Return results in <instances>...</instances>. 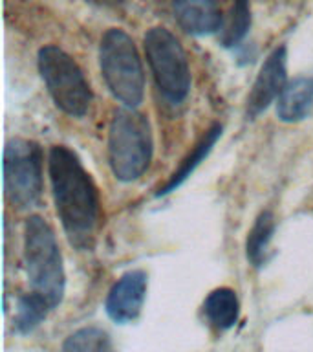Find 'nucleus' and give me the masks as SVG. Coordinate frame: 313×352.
<instances>
[{"instance_id": "obj_15", "label": "nucleus", "mask_w": 313, "mask_h": 352, "mask_svg": "<svg viewBox=\"0 0 313 352\" xmlns=\"http://www.w3.org/2000/svg\"><path fill=\"white\" fill-rule=\"evenodd\" d=\"M62 352H117L108 332L99 327L76 330L62 343Z\"/></svg>"}, {"instance_id": "obj_5", "label": "nucleus", "mask_w": 313, "mask_h": 352, "mask_svg": "<svg viewBox=\"0 0 313 352\" xmlns=\"http://www.w3.org/2000/svg\"><path fill=\"white\" fill-rule=\"evenodd\" d=\"M37 65L57 109L71 118L86 114L92 104V88L76 59L59 46H44Z\"/></svg>"}, {"instance_id": "obj_10", "label": "nucleus", "mask_w": 313, "mask_h": 352, "mask_svg": "<svg viewBox=\"0 0 313 352\" xmlns=\"http://www.w3.org/2000/svg\"><path fill=\"white\" fill-rule=\"evenodd\" d=\"M178 24L191 35H209L222 30L216 0H170Z\"/></svg>"}, {"instance_id": "obj_2", "label": "nucleus", "mask_w": 313, "mask_h": 352, "mask_svg": "<svg viewBox=\"0 0 313 352\" xmlns=\"http://www.w3.org/2000/svg\"><path fill=\"white\" fill-rule=\"evenodd\" d=\"M24 268L32 292L59 307L65 297V266L59 242L43 217H30L24 228Z\"/></svg>"}, {"instance_id": "obj_4", "label": "nucleus", "mask_w": 313, "mask_h": 352, "mask_svg": "<svg viewBox=\"0 0 313 352\" xmlns=\"http://www.w3.org/2000/svg\"><path fill=\"white\" fill-rule=\"evenodd\" d=\"M99 65L106 87L126 109H136L145 96V74L136 44L128 33L112 28L99 46Z\"/></svg>"}, {"instance_id": "obj_13", "label": "nucleus", "mask_w": 313, "mask_h": 352, "mask_svg": "<svg viewBox=\"0 0 313 352\" xmlns=\"http://www.w3.org/2000/svg\"><path fill=\"white\" fill-rule=\"evenodd\" d=\"M203 312L214 329L229 330L240 316V301L236 292L227 286L213 290L203 302Z\"/></svg>"}, {"instance_id": "obj_3", "label": "nucleus", "mask_w": 313, "mask_h": 352, "mask_svg": "<svg viewBox=\"0 0 313 352\" xmlns=\"http://www.w3.org/2000/svg\"><path fill=\"white\" fill-rule=\"evenodd\" d=\"M150 123L134 109L115 110L108 129V162L117 180L134 182L152 160Z\"/></svg>"}, {"instance_id": "obj_16", "label": "nucleus", "mask_w": 313, "mask_h": 352, "mask_svg": "<svg viewBox=\"0 0 313 352\" xmlns=\"http://www.w3.org/2000/svg\"><path fill=\"white\" fill-rule=\"evenodd\" d=\"M49 310H54L43 296H38L35 292H30L26 296H22L16 302V314H15V327L19 332L27 334L32 332L35 327L43 323Z\"/></svg>"}, {"instance_id": "obj_1", "label": "nucleus", "mask_w": 313, "mask_h": 352, "mask_svg": "<svg viewBox=\"0 0 313 352\" xmlns=\"http://www.w3.org/2000/svg\"><path fill=\"white\" fill-rule=\"evenodd\" d=\"M55 209L66 235L76 248L92 246L101 220V200L92 176L71 148L55 145L48 156Z\"/></svg>"}, {"instance_id": "obj_14", "label": "nucleus", "mask_w": 313, "mask_h": 352, "mask_svg": "<svg viewBox=\"0 0 313 352\" xmlns=\"http://www.w3.org/2000/svg\"><path fill=\"white\" fill-rule=\"evenodd\" d=\"M275 233V217L271 211H262L258 214L255 224L247 233L246 241V253L249 263L253 266H262L266 263V253L268 246Z\"/></svg>"}, {"instance_id": "obj_6", "label": "nucleus", "mask_w": 313, "mask_h": 352, "mask_svg": "<svg viewBox=\"0 0 313 352\" xmlns=\"http://www.w3.org/2000/svg\"><path fill=\"white\" fill-rule=\"evenodd\" d=\"M143 46L159 92L170 103H181L191 90V68L180 41L165 28H152Z\"/></svg>"}, {"instance_id": "obj_7", "label": "nucleus", "mask_w": 313, "mask_h": 352, "mask_svg": "<svg viewBox=\"0 0 313 352\" xmlns=\"http://www.w3.org/2000/svg\"><path fill=\"white\" fill-rule=\"evenodd\" d=\"M5 197L16 208H32L43 192V151L37 143L15 138L4 151Z\"/></svg>"}, {"instance_id": "obj_12", "label": "nucleus", "mask_w": 313, "mask_h": 352, "mask_svg": "<svg viewBox=\"0 0 313 352\" xmlns=\"http://www.w3.org/2000/svg\"><path fill=\"white\" fill-rule=\"evenodd\" d=\"M222 131H224L222 125H220V123H214V125L211 126V129H209L202 138H200V142L194 145V148H192L191 153L187 154L185 158H183L180 167L170 175L167 184H163V186L159 187L158 191H156V197H165V195L176 191V189H178V187H180L181 184H183V182H185L192 173H194V169H196L198 165L207 158L209 153L213 151V147L216 145L220 136H222Z\"/></svg>"}, {"instance_id": "obj_17", "label": "nucleus", "mask_w": 313, "mask_h": 352, "mask_svg": "<svg viewBox=\"0 0 313 352\" xmlns=\"http://www.w3.org/2000/svg\"><path fill=\"white\" fill-rule=\"evenodd\" d=\"M251 28V0H235L227 22L220 33V43L231 48L246 37Z\"/></svg>"}, {"instance_id": "obj_8", "label": "nucleus", "mask_w": 313, "mask_h": 352, "mask_svg": "<svg viewBox=\"0 0 313 352\" xmlns=\"http://www.w3.org/2000/svg\"><path fill=\"white\" fill-rule=\"evenodd\" d=\"M288 85V50L286 46L277 48L264 60L257 79L253 82L251 92L246 101V116L255 120L260 116L275 99H279L282 90Z\"/></svg>"}, {"instance_id": "obj_9", "label": "nucleus", "mask_w": 313, "mask_h": 352, "mask_svg": "<svg viewBox=\"0 0 313 352\" xmlns=\"http://www.w3.org/2000/svg\"><path fill=\"white\" fill-rule=\"evenodd\" d=\"M147 297V274L143 270H130L110 288L104 308L115 323H130L141 314Z\"/></svg>"}, {"instance_id": "obj_11", "label": "nucleus", "mask_w": 313, "mask_h": 352, "mask_svg": "<svg viewBox=\"0 0 313 352\" xmlns=\"http://www.w3.org/2000/svg\"><path fill=\"white\" fill-rule=\"evenodd\" d=\"M313 107V77H297L277 99V116L284 123H299Z\"/></svg>"}]
</instances>
